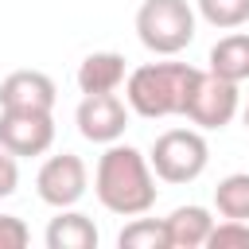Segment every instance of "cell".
Masks as SVG:
<instances>
[{
	"mask_svg": "<svg viewBox=\"0 0 249 249\" xmlns=\"http://www.w3.org/2000/svg\"><path fill=\"white\" fill-rule=\"evenodd\" d=\"M93 195L109 214H121V218L148 214L160 195L148 156L132 144H121V140L105 144L97 171H93Z\"/></svg>",
	"mask_w": 249,
	"mask_h": 249,
	"instance_id": "6da1fadb",
	"label": "cell"
},
{
	"mask_svg": "<svg viewBox=\"0 0 249 249\" xmlns=\"http://www.w3.org/2000/svg\"><path fill=\"white\" fill-rule=\"evenodd\" d=\"M198 66L191 62H144L124 78V105L144 121L183 117Z\"/></svg>",
	"mask_w": 249,
	"mask_h": 249,
	"instance_id": "7a4b0ae2",
	"label": "cell"
},
{
	"mask_svg": "<svg viewBox=\"0 0 249 249\" xmlns=\"http://www.w3.org/2000/svg\"><path fill=\"white\" fill-rule=\"evenodd\" d=\"M136 39L160 58L187 51L195 43V8L187 0H144L136 8Z\"/></svg>",
	"mask_w": 249,
	"mask_h": 249,
	"instance_id": "3957f363",
	"label": "cell"
},
{
	"mask_svg": "<svg viewBox=\"0 0 249 249\" xmlns=\"http://www.w3.org/2000/svg\"><path fill=\"white\" fill-rule=\"evenodd\" d=\"M148 163H152L156 179H163V183H175V187L195 183L210 163V144H206L202 128H167L156 136Z\"/></svg>",
	"mask_w": 249,
	"mask_h": 249,
	"instance_id": "277c9868",
	"label": "cell"
},
{
	"mask_svg": "<svg viewBox=\"0 0 249 249\" xmlns=\"http://www.w3.org/2000/svg\"><path fill=\"white\" fill-rule=\"evenodd\" d=\"M241 109V93H237V82H226L210 70H198L195 86H191V97H187V109L183 117L202 128V132H214V128H226Z\"/></svg>",
	"mask_w": 249,
	"mask_h": 249,
	"instance_id": "5b68a950",
	"label": "cell"
},
{
	"mask_svg": "<svg viewBox=\"0 0 249 249\" xmlns=\"http://www.w3.org/2000/svg\"><path fill=\"white\" fill-rule=\"evenodd\" d=\"M86 187H89V171H86V160L74 152H58V156L43 160V167L35 175V195L54 210L78 206Z\"/></svg>",
	"mask_w": 249,
	"mask_h": 249,
	"instance_id": "8992f818",
	"label": "cell"
},
{
	"mask_svg": "<svg viewBox=\"0 0 249 249\" xmlns=\"http://www.w3.org/2000/svg\"><path fill=\"white\" fill-rule=\"evenodd\" d=\"M74 124L89 144H113L128 128V105L117 93H82Z\"/></svg>",
	"mask_w": 249,
	"mask_h": 249,
	"instance_id": "52a82bcc",
	"label": "cell"
},
{
	"mask_svg": "<svg viewBox=\"0 0 249 249\" xmlns=\"http://www.w3.org/2000/svg\"><path fill=\"white\" fill-rule=\"evenodd\" d=\"M54 144V117L51 113H16L0 109V148L12 156H43Z\"/></svg>",
	"mask_w": 249,
	"mask_h": 249,
	"instance_id": "ba28073f",
	"label": "cell"
},
{
	"mask_svg": "<svg viewBox=\"0 0 249 249\" xmlns=\"http://www.w3.org/2000/svg\"><path fill=\"white\" fill-rule=\"evenodd\" d=\"M58 101V86L43 70H12L0 82V109L16 113H51Z\"/></svg>",
	"mask_w": 249,
	"mask_h": 249,
	"instance_id": "9c48e42d",
	"label": "cell"
},
{
	"mask_svg": "<svg viewBox=\"0 0 249 249\" xmlns=\"http://www.w3.org/2000/svg\"><path fill=\"white\" fill-rule=\"evenodd\" d=\"M47 249H97L101 233L93 226L89 214L74 210V206H62L51 222H47V233H43Z\"/></svg>",
	"mask_w": 249,
	"mask_h": 249,
	"instance_id": "30bf717a",
	"label": "cell"
},
{
	"mask_svg": "<svg viewBox=\"0 0 249 249\" xmlns=\"http://www.w3.org/2000/svg\"><path fill=\"white\" fill-rule=\"evenodd\" d=\"M124 78H128L124 54H117V51H93L78 66V89L82 93H117L124 86Z\"/></svg>",
	"mask_w": 249,
	"mask_h": 249,
	"instance_id": "8fae6325",
	"label": "cell"
},
{
	"mask_svg": "<svg viewBox=\"0 0 249 249\" xmlns=\"http://www.w3.org/2000/svg\"><path fill=\"white\" fill-rule=\"evenodd\" d=\"M163 226H167V249H202L214 230V214L191 202V206H175L163 218Z\"/></svg>",
	"mask_w": 249,
	"mask_h": 249,
	"instance_id": "7c38bea8",
	"label": "cell"
},
{
	"mask_svg": "<svg viewBox=\"0 0 249 249\" xmlns=\"http://www.w3.org/2000/svg\"><path fill=\"white\" fill-rule=\"evenodd\" d=\"M210 74L226 82H249V31H230L210 47Z\"/></svg>",
	"mask_w": 249,
	"mask_h": 249,
	"instance_id": "4fadbf2b",
	"label": "cell"
},
{
	"mask_svg": "<svg viewBox=\"0 0 249 249\" xmlns=\"http://www.w3.org/2000/svg\"><path fill=\"white\" fill-rule=\"evenodd\" d=\"M214 206H218L222 218L249 222V171H233V175L218 179V187H214Z\"/></svg>",
	"mask_w": 249,
	"mask_h": 249,
	"instance_id": "5bb4252c",
	"label": "cell"
},
{
	"mask_svg": "<svg viewBox=\"0 0 249 249\" xmlns=\"http://www.w3.org/2000/svg\"><path fill=\"white\" fill-rule=\"evenodd\" d=\"M121 249H167V226L163 218H132L121 233H117Z\"/></svg>",
	"mask_w": 249,
	"mask_h": 249,
	"instance_id": "9a60e30c",
	"label": "cell"
},
{
	"mask_svg": "<svg viewBox=\"0 0 249 249\" xmlns=\"http://www.w3.org/2000/svg\"><path fill=\"white\" fill-rule=\"evenodd\" d=\"M195 8L218 31H233V27L249 23V0H195Z\"/></svg>",
	"mask_w": 249,
	"mask_h": 249,
	"instance_id": "2e32d148",
	"label": "cell"
},
{
	"mask_svg": "<svg viewBox=\"0 0 249 249\" xmlns=\"http://www.w3.org/2000/svg\"><path fill=\"white\" fill-rule=\"evenodd\" d=\"M206 245H210V249L249 245V222H237V218H222V222H214V230H210Z\"/></svg>",
	"mask_w": 249,
	"mask_h": 249,
	"instance_id": "e0dca14e",
	"label": "cell"
},
{
	"mask_svg": "<svg viewBox=\"0 0 249 249\" xmlns=\"http://www.w3.org/2000/svg\"><path fill=\"white\" fill-rule=\"evenodd\" d=\"M31 241V230L16 214H0V249H23Z\"/></svg>",
	"mask_w": 249,
	"mask_h": 249,
	"instance_id": "ac0fdd59",
	"label": "cell"
},
{
	"mask_svg": "<svg viewBox=\"0 0 249 249\" xmlns=\"http://www.w3.org/2000/svg\"><path fill=\"white\" fill-rule=\"evenodd\" d=\"M19 187V156L0 148V198H12Z\"/></svg>",
	"mask_w": 249,
	"mask_h": 249,
	"instance_id": "d6986e66",
	"label": "cell"
},
{
	"mask_svg": "<svg viewBox=\"0 0 249 249\" xmlns=\"http://www.w3.org/2000/svg\"><path fill=\"white\" fill-rule=\"evenodd\" d=\"M245 128H249V105H245Z\"/></svg>",
	"mask_w": 249,
	"mask_h": 249,
	"instance_id": "ffe728a7",
	"label": "cell"
}]
</instances>
